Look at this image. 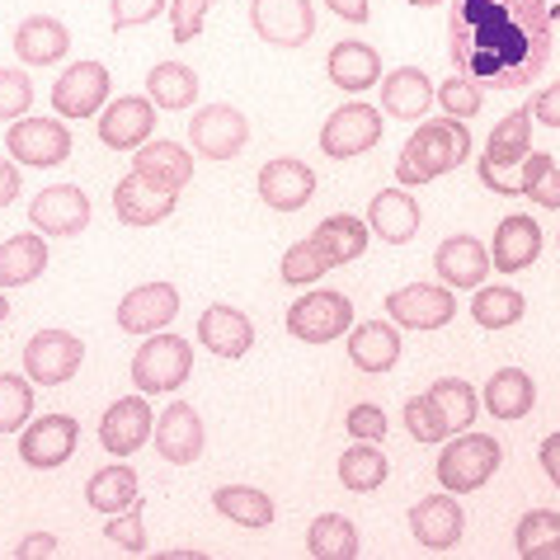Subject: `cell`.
<instances>
[{
  "instance_id": "obj_47",
  "label": "cell",
  "mask_w": 560,
  "mask_h": 560,
  "mask_svg": "<svg viewBox=\"0 0 560 560\" xmlns=\"http://www.w3.org/2000/svg\"><path fill=\"white\" fill-rule=\"evenodd\" d=\"M104 537L114 541V547L132 551V556H142V551H147V527H142V494H137V500H132L128 509L108 513V523H104Z\"/></svg>"
},
{
  "instance_id": "obj_1",
  "label": "cell",
  "mask_w": 560,
  "mask_h": 560,
  "mask_svg": "<svg viewBox=\"0 0 560 560\" xmlns=\"http://www.w3.org/2000/svg\"><path fill=\"white\" fill-rule=\"evenodd\" d=\"M551 43V0H457L447 20L453 67L480 90H527L547 71Z\"/></svg>"
},
{
  "instance_id": "obj_15",
  "label": "cell",
  "mask_w": 560,
  "mask_h": 560,
  "mask_svg": "<svg viewBox=\"0 0 560 560\" xmlns=\"http://www.w3.org/2000/svg\"><path fill=\"white\" fill-rule=\"evenodd\" d=\"M259 198L273 212H302L316 198V170L298 161V155H273L259 170Z\"/></svg>"
},
{
  "instance_id": "obj_38",
  "label": "cell",
  "mask_w": 560,
  "mask_h": 560,
  "mask_svg": "<svg viewBox=\"0 0 560 560\" xmlns=\"http://www.w3.org/2000/svg\"><path fill=\"white\" fill-rule=\"evenodd\" d=\"M306 551L316 560H353L363 551V537H358V527L345 518V513H320L306 533Z\"/></svg>"
},
{
  "instance_id": "obj_30",
  "label": "cell",
  "mask_w": 560,
  "mask_h": 560,
  "mask_svg": "<svg viewBox=\"0 0 560 560\" xmlns=\"http://www.w3.org/2000/svg\"><path fill=\"white\" fill-rule=\"evenodd\" d=\"M433 104V81L419 67H396L392 75H382V114L419 122Z\"/></svg>"
},
{
  "instance_id": "obj_35",
  "label": "cell",
  "mask_w": 560,
  "mask_h": 560,
  "mask_svg": "<svg viewBox=\"0 0 560 560\" xmlns=\"http://www.w3.org/2000/svg\"><path fill=\"white\" fill-rule=\"evenodd\" d=\"M147 100L155 108H170V114L194 108L198 104V71L184 67V61H155L147 71Z\"/></svg>"
},
{
  "instance_id": "obj_32",
  "label": "cell",
  "mask_w": 560,
  "mask_h": 560,
  "mask_svg": "<svg viewBox=\"0 0 560 560\" xmlns=\"http://www.w3.org/2000/svg\"><path fill=\"white\" fill-rule=\"evenodd\" d=\"M43 269H48L43 231H20V236L0 241V288H28Z\"/></svg>"
},
{
  "instance_id": "obj_28",
  "label": "cell",
  "mask_w": 560,
  "mask_h": 560,
  "mask_svg": "<svg viewBox=\"0 0 560 560\" xmlns=\"http://www.w3.org/2000/svg\"><path fill=\"white\" fill-rule=\"evenodd\" d=\"M527 151H533V104L513 108V114H504L500 122H494L490 137H486V155H480V161L509 175L513 165H523Z\"/></svg>"
},
{
  "instance_id": "obj_59",
  "label": "cell",
  "mask_w": 560,
  "mask_h": 560,
  "mask_svg": "<svg viewBox=\"0 0 560 560\" xmlns=\"http://www.w3.org/2000/svg\"><path fill=\"white\" fill-rule=\"evenodd\" d=\"M10 316V302H5V288H0V320Z\"/></svg>"
},
{
  "instance_id": "obj_53",
  "label": "cell",
  "mask_w": 560,
  "mask_h": 560,
  "mask_svg": "<svg viewBox=\"0 0 560 560\" xmlns=\"http://www.w3.org/2000/svg\"><path fill=\"white\" fill-rule=\"evenodd\" d=\"M533 122H547V128H560V81L547 85L541 95L533 100Z\"/></svg>"
},
{
  "instance_id": "obj_6",
  "label": "cell",
  "mask_w": 560,
  "mask_h": 560,
  "mask_svg": "<svg viewBox=\"0 0 560 560\" xmlns=\"http://www.w3.org/2000/svg\"><path fill=\"white\" fill-rule=\"evenodd\" d=\"M353 330V302L345 292H302L288 306V335L302 345H330Z\"/></svg>"
},
{
  "instance_id": "obj_36",
  "label": "cell",
  "mask_w": 560,
  "mask_h": 560,
  "mask_svg": "<svg viewBox=\"0 0 560 560\" xmlns=\"http://www.w3.org/2000/svg\"><path fill=\"white\" fill-rule=\"evenodd\" d=\"M368 222H358V217H349V212H335V217H325V222L311 231V241L320 245L325 255H330V264L339 269V264H353V259H363V250H368Z\"/></svg>"
},
{
  "instance_id": "obj_17",
  "label": "cell",
  "mask_w": 560,
  "mask_h": 560,
  "mask_svg": "<svg viewBox=\"0 0 560 560\" xmlns=\"http://www.w3.org/2000/svg\"><path fill=\"white\" fill-rule=\"evenodd\" d=\"M410 533L424 551H453L462 533H466V513L462 504L453 500V490L447 494H424L415 509H410Z\"/></svg>"
},
{
  "instance_id": "obj_51",
  "label": "cell",
  "mask_w": 560,
  "mask_h": 560,
  "mask_svg": "<svg viewBox=\"0 0 560 560\" xmlns=\"http://www.w3.org/2000/svg\"><path fill=\"white\" fill-rule=\"evenodd\" d=\"M108 5H114L108 10V24L114 28H142L151 20H161L170 0H108Z\"/></svg>"
},
{
  "instance_id": "obj_10",
  "label": "cell",
  "mask_w": 560,
  "mask_h": 560,
  "mask_svg": "<svg viewBox=\"0 0 560 560\" xmlns=\"http://www.w3.org/2000/svg\"><path fill=\"white\" fill-rule=\"evenodd\" d=\"M189 142L208 161H231V155H241L245 142H250V118L231 104H208L189 118Z\"/></svg>"
},
{
  "instance_id": "obj_54",
  "label": "cell",
  "mask_w": 560,
  "mask_h": 560,
  "mask_svg": "<svg viewBox=\"0 0 560 560\" xmlns=\"http://www.w3.org/2000/svg\"><path fill=\"white\" fill-rule=\"evenodd\" d=\"M476 175H480V184H486L490 194H518V179L504 175V170H494V165H486V161H476Z\"/></svg>"
},
{
  "instance_id": "obj_12",
  "label": "cell",
  "mask_w": 560,
  "mask_h": 560,
  "mask_svg": "<svg viewBox=\"0 0 560 560\" xmlns=\"http://www.w3.org/2000/svg\"><path fill=\"white\" fill-rule=\"evenodd\" d=\"M75 443H81V424L71 415H43L20 433V457L34 471H57L75 457Z\"/></svg>"
},
{
  "instance_id": "obj_45",
  "label": "cell",
  "mask_w": 560,
  "mask_h": 560,
  "mask_svg": "<svg viewBox=\"0 0 560 560\" xmlns=\"http://www.w3.org/2000/svg\"><path fill=\"white\" fill-rule=\"evenodd\" d=\"M34 415V382L20 372H0V433H20Z\"/></svg>"
},
{
  "instance_id": "obj_56",
  "label": "cell",
  "mask_w": 560,
  "mask_h": 560,
  "mask_svg": "<svg viewBox=\"0 0 560 560\" xmlns=\"http://www.w3.org/2000/svg\"><path fill=\"white\" fill-rule=\"evenodd\" d=\"M541 471H547V480L560 490V433H547V439H541Z\"/></svg>"
},
{
  "instance_id": "obj_22",
  "label": "cell",
  "mask_w": 560,
  "mask_h": 560,
  "mask_svg": "<svg viewBox=\"0 0 560 560\" xmlns=\"http://www.w3.org/2000/svg\"><path fill=\"white\" fill-rule=\"evenodd\" d=\"M198 345H203L208 353H217V358H245L255 349V325H250L245 311L217 302L198 316Z\"/></svg>"
},
{
  "instance_id": "obj_60",
  "label": "cell",
  "mask_w": 560,
  "mask_h": 560,
  "mask_svg": "<svg viewBox=\"0 0 560 560\" xmlns=\"http://www.w3.org/2000/svg\"><path fill=\"white\" fill-rule=\"evenodd\" d=\"M406 5H424L429 10V5H443V0H406Z\"/></svg>"
},
{
  "instance_id": "obj_33",
  "label": "cell",
  "mask_w": 560,
  "mask_h": 560,
  "mask_svg": "<svg viewBox=\"0 0 560 560\" xmlns=\"http://www.w3.org/2000/svg\"><path fill=\"white\" fill-rule=\"evenodd\" d=\"M537 406V382L527 377L523 368H500L494 377L486 382V410L494 419H504V424H513V419H527Z\"/></svg>"
},
{
  "instance_id": "obj_23",
  "label": "cell",
  "mask_w": 560,
  "mask_h": 560,
  "mask_svg": "<svg viewBox=\"0 0 560 560\" xmlns=\"http://www.w3.org/2000/svg\"><path fill=\"white\" fill-rule=\"evenodd\" d=\"M490 269H494L490 250L476 236H447L439 245V255H433V273H439L447 288H462V292H471V288L486 283Z\"/></svg>"
},
{
  "instance_id": "obj_41",
  "label": "cell",
  "mask_w": 560,
  "mask_h": 560,
  "mask_svg": "<svg viewBox=\"0 0 560 560\" xmlns=\"http://www.w3.org/2000/svg\"><path fill=\"white\" fill-rule=\"evenodd\" d=\"M527 311V298L513 288H476L471 298V320L480 325V330H509V325H518Z\"/></svg>"
},
{
  "instance_id": "obj_7",
  "label": "cell",
  "mask_w": 560,
  "mask_h": 560,
  "mask_svg": "<svg viewBox=\"0 0 560 560\" xmlns=\"http://www.w3.org/2000/svg\"><path fill=\"white\" fill-rule=\"evenodd\" d=\"M386 316L400 330H443L457 316V298L447 283H406V288L386 292Z\"/></svg>"
},
{
  "instance_id": "obj_5",
  "label": "cell",
  "mask_w": 560,
  "mask_h": 560,
  "mask_svg": "<svg viewBox=\"0 0 560 560\" xmlns=\"http://www.w3.org/2000/svg\"><path fill=\"white\" fill-rule=\"evenodd\" d=\"M382 132H386L382 108H372L363 100L339 104L335 114L320 122V155H330V161H353V155H368L377 147Z\"/></svg>"
},
{
  "instance_id": "obj_49",
  "label": "cell",
  "mask_w": 560,
  "mask_h": 560,
  "mask_svg": "<svg viewBox=\"0 0 560 560\" xmlns=\"http://www.w3.org/2000/svg\"><path fill=\"white\" fill-rule=\"evenodd\" d=\"M433 100L443 104V114H447V118L466 122V118H476V114H480V100H486V90L471 85L466 75H453V81H443L439 90H433Z\"/></svg>"
},
{
  "instance_id": "obj_18",
  "label": "cell",
  "mask_w": 560,
  "mask_h": 560,
  "mask_svg": "<svg viewBox=\"0 0 560 560\" xmlns=\"http://www.w3.org/2000/svg\"><path fill=\"white\" fill-rule=\"evenodd\" d=\"M175 203H179L175 189H161V184L142 179L137 170H128V175L114 184V212L122 226H155L175 212Z\"/></svg>"
},
{
  "instance_id": "obj_2",
  "label": "cell",
  "mask_w": 560,
  "mask_h": 560,
  "mask_svg": "<svg viewBox=\"0 0 560 560\" xmlns=\"http://www.w3.org/2000/svg\"><path fill=\"white\" fill-rule=\"evenodd\" d=\"M466 161H471V128L457 118H424L396 155V184L400 189L433 184V179L453 175V170Z\"/></svg>"
},
{
  "instance_id": "obj_19",
  "label": "cell",
  "mask_w": 560,
  "mask_h": 560,
  "mask_svg": "<svg viewBox=\"0 0 560 560\" xmlns=\"http://www.w3.org/2000/svg\"><path fill=\"white\" fill-rule=\"evenodd\" d=\"M179 316V288L175 283H142L118 302V330L128 335H155Z\"/></svg>"
},
{
  "instance_id": "obj_55",
  "label": "cell",
  "mask_w": 560,
  "mask_h": 560,
  "mask_svg": "<svg viewBox=\"0 0 560 560\" xmlns=\"http://www.w3.org/2000/svg\"><path fill=\"white\" fill-rule=\"evenodd\" d=\"M14 198H20V161L0 155V208H10Z\"/></svg>"
},
{
  "instance_id": "obj_52",
  "label": "cell",
  "mask_w": 560,
  "mask_h": 560,
  "mask_svg": "<svg viewBox=\"0 0 560 560\" xmlns=\"http://www.w3.org/2000/svg\"><path fill=\"white\" fill-rule=\"evenodd\" d=\"M345 424H349V433L353 439H363V443H382L386 439V429H392V419H386V410L382 406H353L349 415H345Z\"/></svg>"
},
{
  "instance_id": "obj_39",
  "label": "cell",
  "mask_w": 560,
  "mask_h": 560,
  "mask_svg": "<svg viewBox=\"0 0 560 560\" xmlns=\"http://www.w3.org/2000/svg\"><path fill=\"white\" fill-rule=\"evenodd\" d=\"M513 547L523 560H560V513L556 509H533L513 527Z\"/></svg>"
},
{
  "instance_id": "obj_43",
  "label": "cell",
  "mask_w": 560,
  "mask_h": 560,
  "mask_svg": "<svg viewBox=\"0 0 560 560\" xmlns=\"http://www.w3.org/2000/svg\"><path fill=\"white\" fill-rule=\"evenodd\" d=\"M335 264H330V255L320 250L316 241H298V245H288L283 250V264H278V273H283V283H292V288H306V283H320V273H330Z\"/></svg>"
},
{
  "instance_id": "obj_11",
  "label": "cell",
  "mask_w": 560,
  "mask_h": 560,
  "mask_svg": "<svg viewBox=\"0 0 560 560\" xmlns=\"http://www.w3.org/2000/svg\"><path fill=\"white\" fill-rule=\"evenodd\" d=\"M250 28L273 48H302L316 38V10L306 0H250Z\"/></svg>"
},
{
  "instance_id": "obj_29",
  "label": "cell",
  "mask_w": 560,
  "mask_h": 560,
  "mask_svg": "<svg viewBox=\"0 0 560 560\" xmlns=\"http://www.w3.org/2000/svg\"><path fill=\"white\" fill-rule=\"evenodd\" d=\"M132 170L142 179H151V184H161V189H189V179H194V155L184 151L179 142H151L147 147H137V155H132Z\"/></svg>"
},
{
  "instance_id": "obj_26",
  "label": "cell",
  "mask_w": 560,
  "mask_h": 560,
  "mask_svg": "<svg viewBox=\"0 0 560 560\" xmlns=\"http://www.w3.org/2000/svg\"><path fill=\"white\" fill-rule=\"evenodd\" d=\"M541 255V226L533 217H504L500 231H494V245H490V264L500 273H523L533 269Z\"/></svg>"
},
{
  "instance_id": "obj_46",
  "label": "cell",
  "mask_w": 560,
  "mask_h": 560,
  "mask_svg": "<svg viewBox=\"0 0 560 560\" xmlns=\"http://www.w3.org/2000/svg\"><path fill=\"white\" fill-rule=\"evenodd\" d=\"M400 419H406V429H410L415 443H447V439H453V424L443 419L439 400H433L429 392L424 396H410L406 410H400Z\"/></svg>"
},
{
  "instance_id": "obj_24",
  "label": "cell",
  "mask_w": 560,
  "mask_h": 560,
  "mask_svg": "<svg viewBox=\"0 0 560 560\" xmlns=\"http://www.w3.org/2000/svg\"><path fill=\"white\" fill-rule=\"evenodd\" d=\"M10 48L24 67H52V61H61L71 52V34L61 20H52V14H28V20H20V28H14Z\"/></svg>"
},
{
  "instance_id": "obj_27",
  "label": "cell",
  "mask_w": 560,
  "mask_h": 560,
  "mask_svg": "<svg viewBox=\"0 0 560 560\" xmlns=\"http://www.w3.org/2000/svg\"><path fill=\"white\" fill-rule=\"evenodd\" d=\"M325 71H330V81L339 90H349V95H363V90L382 85V57H377V48H368V43H358V38L335 43Z\"/></svg>"
},
{
  "instance_id": "obj_58",
  "label": "cell",
  "mask_w": 560,
  "mask_h": 560,
  "mask_svg": "<svg viewBox=\"0 0 560 560\" xmlns=\"http://www.w3.org/2000/svg\"><path fill=\"white\" fill-rule=\"evenodd\" d=\"M325 5H330L339 20H349V24H368V0H325Z\"/></svg>"
},
{
  "instance_id": "obj_25",
  "label": "cell",
  "mask_w": 560,
  "mask_h": 560,
  "mask_svg": "<svg viewBox=\"0 0 560 560\" xmlns=\"http://www.w3.org/2000/svg\"><path fill=\"white\" fill-rule=\"evenodd\" d=\"M349 358L358 372L382 377V372H392L400 363V330L392 320H358L349 330Z\"/></svg>"
},
{
  "instance_id": "obj_13",
  "label": "cell",
  "mask_w": 560,
  "mask_h": 560,
  "mask_svg": "<svg viewBox=\"0 0 560 560\" xmlns=\"http://www.w3.org/2000/svg\"><path fill=\"white\" fill-rule=\"evenodd\" d=\"M108 67L100 61H75V67L61 71V81L52 85V108L57 118H95L104 100H108Z\"/></svg>"
},
{
  "instance_id": "obj_4",
  "label": "cell",
  "mask_w": 560,
  "mask_h": 560,
  "mask_svg": "<svg viewBox=\"0 0 560 560\" xmlns=\"http://www.w3.org/2000/svg\"><path fill=\"white\" fill-rule=\"evenodd\" d=\"M194 372V345L179 335H161L155 330L142 349L132 353V382L142 396H165L179 392Z\"/></svg>"
},
{
  "instance_id": "obj_61",
  "label": "cell",
  "mask_w": 560,
  "mask_h": 560,
  "mask_svg": "<svg viewBox=\"0 0 560 560\" xmlns=\"http://www.w3.org/2000/svg\"><path fill=\"white\" fill-rule=\"evenodd\" d=\"M551 5H556V0H551Z\"/></svg>"
},
{
  "instance_id": "obj_20",
  "label": "cell",
  "mask_w": 560,
  "mask_h": 560,
  "mask_svg": "<svg viewBox=\"0 0 560 560\" xmlns=\"http://www.w3.org/2000/svg\"><path fill=\"white\" fill-rule=\"evenodd\" d=\"M151 429H155V415H151L147 400L142 396H122L100 419V443L114 457H132L142 443H151Z\"/></svg>"
},
{
  "instance_id": "obj_37",
  "label": "cell",
  "mask_w": 560,
  "mask_h": 560,
  "mask_svg": "<svg viewBox=\"0 0 560 560\" xmlns=\"http://www.w3.org/2000/svg\"><path fill=\"white\" fill-rule=\"evenodd\" d=\"M386 476H392V462H386V453L377 443H363L353 439V447L345 457H339V486L353 490V494H372L386 486Z\"/></svg>"
},
{
  "instance_id": "obj_48",
  "label": "cell",
  "mask_w": 560,
  "mask_h": 560,
  "mask_svg": "<svg viewBox=\"0 0 560 560\" xmlns=\"http://www.w3.org/2000/svg\"><path fill=\"white\" fill-rule=\"evenodd\" d=\"M34 108V81L20 67H0V122H20Z\"/></svg>"
},
{
  "instance_id": "obj_9",
  "label": "cell",
  "mask_w": 560,
  "mask_h": 560,
  "mask_svg": "<svg viewBox=\"0 0 560 560\" xmlns=\"http://www.w3.org/2000/svg\"><path fill=\"white\" fill-rule=\"evenodd\" d=\"M71 147L75 142L61 118H20L5 132V151L20 165H34V170H52L61 161H71Z\"/></svg>"
},
{
  "instance_id": "obj_42",
  "label": "cell",
  "mask_w": 560,
  "mask_h": 560,
  "mask_svg": "<svg viewBox=\"0 0 560 560\" xmlns=\"http://www.w3.org/2000/svg\"><path fill=\"white\" fill-rule=\"evenodd\" d=\"M518 194L533 198L537 208L560 212V165H556V155H547V151H527V155H523Z\"/></svg>"
},
{
  "instance_id": "obj_50",
  "label": "cell",
  "mask_w": 560,
  "mask_h": 560,
  "mask_svg": "<svg viewBox=\"0 0 560 560\" xmlns=\"http://www.w3.org/2000/svg\"><path fill=\"white\" fill-rule=\"evenodd\" d=\"M208 10H212V0H170V38L194 43L208 24Z\"/></svg>"
},
{
  "instance_id": "obj_40",
  "label": "cell",
  "mask_w": 560,
  "mask_h": 560,
  "mask_svg": "<svg viewBox=\"0 0 560 560\" xmlns=\"http://www.w3.org/2000/svg\"><path fill=\"white\" fill-rule=\"evenodd\" d=\"M85 500H90V509H100V513L128 509L137 500V471H132L128 462L104 466V471H95V476L85 480Z\"/></svg>"
},
{
  "instance_id": "obj_57",
  "label": "cell",
  "mask_w": 560,
  "mask_h": 560,
  "mask_svg": "<svg viewBox=\"0 0 560 560\" xmlns=\"http://www.w3.org/2000/svg\"><path fill=\"white\" fill-rule=\"evenodd\" d=\"M57 537L52 533H34V537H24L20 547H14V556H57Z\"/></svg>"
},
{
  "instance_id": "obj_44",
  "label": "cell",
  "mask_w": 560,
  "mask_h": 560,
  "mask_svg": "<svg viewBox=\"0 0 560 560\" xmlns=\"http://www.w3.org/2000/svg\"><path fill=\"white\" fill-rule=\"evenodd\" d=\"M429 396L439 400V410H443L447 424H453V433H466V429H471V419H476V410H480V400H476V392H471V382L443 377V382H433V386H429Z\"/></svg>"
},
{
  "instance_id": "obj_31",
  "label": "cell",
  "mask_w": 560,
  "mask_h": 560,
  "mask_svg": "<svg viewBox=\"0 0 560 560\" xmlns=\"http://www.w3.org/2000/svg\"><path fill=\"white\" fill-rule=\"evenodd\" d=\"M368 231H377L386 245H406L419 231V203L406 189H382L368 208Z\"/></svg>"
},
{
  "instance_id": "obj_34",
  "label": "cell",
  "mask_w": 560,
  "mask_h": 560,
  "mask_svg": "<svg viewBox=\"0 0 560 560\" xmlns=\"http://www.w3.org/2000/svg\"><path fill=\"white\" fill-rule=\"evenodd\" d=\"M212 509L222 513L226 523L245 527V533H264V527H273V518H278L273 500L264 490H255V486H222V490H212Z\"/></svg>"
},
{
  "instance_id": "obj_3",
  "label": "cell",
  "mask_w": 560,
  "mask_h": 560,
  "mask_svg": "<svg viewBox=\"0 0 560 560\" xmlns=\"http://www.w3.org/2000/svg\"><path fill=\"white\" fill-rule=\"evenodd\" d=\"M500 462H504L500 439L466 429V433H457V439L443 447V457H439V486L453 490V494H471V490L486 486L494 471H500Z\"/></svg>"
},
{
  "instance_id": "obj_8",
  "label": "cell",
  "mask_w": 560,
  "mask_h": 560,
  "mask_svg": "<svg viewBox=\"0 0 560 560\" xmlns=\"http://www.w3.org/2000/svg\"><path fill=\"white\" fill-rule=\"evenodd\" d=\"M85 363V345L71 330H38L24 345V377L38 386H67Z\"/></svg>"
},
{
  "instance_id": "obj_14",
  "label": "cell",
  "mask_w": 560,
  "mask_h": 560,
  "mask_svg": "<svg viewBox=\"0 0 560 560\" xmlns=\"http://www.w3.org/2000/svg\"><path fill=\"white\" fill-rule=\"evenodd\" d=\"M28 222L43 236H81L90 226V198L75 184H48L34 203H28Z\"/></svg>"
},
{
  "instance_id": "obj_16",
  "label": "cell",
  "mask_w": 560,
  "mask_h": 560,
  "mask_svg": "<svg viewBox=\"0 0 560 560\" xmlns=\"http://www.w3.org/2000/svg\"><path fill=\"white\" fill-rule=\"evenodd\" d=\"M151 439H155V453H161L170 466H189L203 457V447H208V429H203V419H198L194 406H184V400H175L165 415H155V429H151Z\"/></svg>"
},
{
  "instance_id": "obj_21",
  "label": "cell",
  "mask_w": 560,
  "mask_h": 560,
  "mask_svg": "<svg viewBox=\"0 0 560 560\" xmlns=\"http://www.w3.org/2000/svg\"><path fill=\"white\" fill-rule=\"evenodd\" d=\"M151 132H155V104L142 95L114 100L100 114V142L108 151H137L151 142Z\"/></svg>"
}]
</instances>
